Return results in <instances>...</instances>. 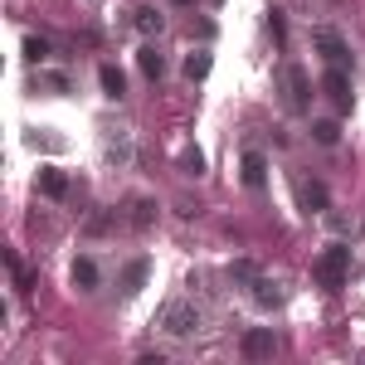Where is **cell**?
Instances as JSON below:
<instances>
[{
    "instance_id": "6da1fadb",
    "label": "cell",
    "mask_w": 365,
    "mask_h": 365,
    "mask_svg": "<svg viewBox=\"0 0 365 365\" xmlns=\"http://www.w3.org/2000/svg\"><path fill=\"white\" fill-rule=\"evenodd\" d=\"M156 327H161L166 336H180V341H185V336H195L200 327H205V317H200L195 302H180V297H175V302H166V307H161Z\"/></svg>"
},
{
    "instance_id": "7a4b0ae2",
    "label": "cell",
    "mask_w": 365,
    "mask_h": 365,
    "mask_svg": "<svg viewBox=\"0 0 365 365\" xmlns=\"http://www.w3.org/2000/svg\"><path fill=\"white\" fill-rule=\"evenodd\" d=\"M312 273H317V282H322V287H341V282L351 278V249H341V244L322 249V258L312 263Z\"/></svg>"
},
{
    "instance_id": "3957f363",
    "label": "cell",
    "mask_w": 365,
    "mask_h": 365,
    "mask_svg": "<svg viewBox=\"0 0 365 365\" xmlns=\"http://www.w3.org/2000/svg\"><path fill=\"white\" fill-rule=\"evenodd\" d=\"M282 93H287V108H292V113H307L312 108V83H307V73H302L297 63L282 68Z\"/></svg>"
},
{
    "instance_id": "277c9868",
    "label": "cell",
    "mask_w": 365,
    "mask_h": 365,
    "mask_svg": "<svg viewBox=\"0 0 365 365\" xmlns=\"http://www.w3.org/2000/svg\"><path fill=\"white\" fill-rule=\"evenodd\" d=\"M312 44L322 49L327 68H346V63H351V49H346V39H341L336 29H317V34H312Z\"/></svg>"
},
{
    "instance_id": "5b68a950",
    "label": "cell",
    "mask_w": 365,
    "mask_h": 365,
    "mask_svg": "<svg viewBox=\"0 0 365 365\" xmlns=\"http://www.w3.org/2000/svg\"><path fill=\"white\" fill-rule=\"evenodd\" d=\"M322 93L336 103V113H351V78H346V68H327V78H322Z\"/></svg>"
},
{
    "instance_id": "8992f818",
    "label": "cell",
    "mask_w": 365,
    "mask_h": 365,
    "mask_svg": "<svg viewBox=\"0 0 365 365\" xmlns=\"http://www.w3.org/2000/svg\"><path fill=\"white\" fill-rule=\"evenodd\" d=\"M273 351H278V336H273L268 327L244 331V356H249V361H263V356H273Z\"/></svg>"
},
{
    "instance_id": "52a82bcc",
    "label": "cell",
    "mask_w": 365,
    "mask_h": 365,
    "mask_svg": "<svg viewBox=\"0 0 365 365\" xmlns=\"http://www.w3.org/2000/svg\"><path fill=\"white\" fill-rule=\"evenodd\" d=\"M103 156H108L113 166H127V161H132V137H127V132H108V137H103Z\"/></svg>"
},
{
    "instance_id": "ba28073f",
    "label": "cell",
    "mask_w": 365,
    "mask_h": 365,
    "mask_svg": "<svg viewBox=\"0 0 365 365\" xmlns=\"http://www.w3.org/2000/svg\"><path fill=\"white\" fill-rule=\"evenodd\" d=\"M39 190H44L49 200H63V195H68V175L54 170V166H44V170H39Z\"/></svg>"
},
{
    "instance_id": "9c48e42d",
    "label": "cell",
    "mask_w": 365,
    "mask_h": 365,
    "mask_svg": "<svg viewBox=\"0 0 365 365\" xmlns=\"http://www.w3.org/2000/svg\"><path fill=\"white\" fill-rule=\"evenodd\" d=\"M239 170H244V185H253V190H258V185L268 180V161H263L258 151H249V156L239 161Z\"/></svg>"
},
{
    "instance_id": "30bf717a",
    "label": "cell",
    "mask_w": 365,
    "mask_h": 365,
    "mask_svg": "<svg viewBox=\"0 0 365 365\" xmlns=\"http://www.w3.org/2000/svg\"><path fill=\"white\" fill-rule=\"evenodd\" d=\"M98 78H103V93H108V98H122V93H127V73L113 68V63H103V73H98Z\"/></svg>"
},
{
    "instance_id": "8fae6325",
    "label": "cell",
    "mask_w": 365,
    "mask_h": 365,
    "mask_svg": "<svg viewBox=\"0 0 365 365\" xmlns=\"http://www.w3.org/2000/svg\"><path fill=\"white\" fill-rule=\"evenodd\" d=\"M161 25H166V15H161L156 5H141L137 10V29L141 34H161Z\"/></svg>"
},
{
    "instance_id": "7c38bea8",
    "label": "cell",
    "mask_w": 365,
    "mask_h": 365,
    "mask_svg": "<svg viewBox=\"0 0 365 365\" xmlns=\"http://www.w3.org/2000/svg\"><path fill=\"white\" fill-rule=\"evenodd\" d=\"M302 205H307L312 215L327 210V185H322V180H302Z\"/></svg>"
},
{
    "instance_id": "4fadbf2b",
    "label": "cell",
    "mask_w": 365,
    "mask_h": 365,
    "mask_svg": "<svg viewBox=\"0 0 365 365\" xmlns=\"http://www.w3.org/2000/svg\"><path fill=\"white\" fill-rule=\"evenodd\" d=\"M253 302H258V307H278V302H282V292H278V282H268V278H258V282H253Z\"/></svg>"
},
{
    "instance_id": "5bb4252c",
    "label": "cell",
    "mask_w": 365,
    "mask_h": 365,
    "mask_svg": "<svg viewBox=\"0 0 365 365\" xmlns=\"http://www.w3.org/2000/svg\"><path fill=\"white\" fill-rule=\"evenodd\" d=\"M137 63H141V73H146V78H161V73H166V58L156 54L151 44H146V49L137 54Z\"/></svg>"
},
{
    "instance_id": "9a60e30c",
    "label": "cell",
    "mask_w": 365,
    "mask_h": 365,
    "mask_svg": "<svg viewBox=\"0 0 365 365\" xmlns=\"http://www.w3.org/2000/svg\"><path fill=\"white\" fill-rule=\"evenodd\" d=\"M73 282H78V287H98V263H93V258H78V263H73Z\"/></svg>"
},
{
    "instance_id": "2e32d148",
    "label": "cell",
    "mask_w": 365,
    "mask_h": 365,
    "mask_svg": "<svg viewBox=\"0 0 365 365\" xmlns=\"http://www.w3.org/2000/svg\"><path fill=\"white\" fill-rule=\"evenodd\" d=\"M141 282H146V258H137V263H127V273H122V292H137Z\"/></svg>"
},
{
    "instance_id": "e0dca14e",
    "label": "cell",
    "mask_w": 365,
    "mask_h": 365,
    "mask_svg": "<svg viewBox=\"0 0 365 365\" xmlns=\"http://www.w3.org/2000/svg\"><path fill=\"white\" fill-rule=\"evenodd\" d=\"M151 220H156V205H151V200H132V225L146 229Z\"/></svg>"
},
{
    "instance_id": "ac0fdd59",
    "label": "cell",
    "mask_w": 365,
    "mask_h": 365,
    "mask_svg": "<svg viewBox=\"0 0 365 365\" xmlns=\"http://www.w3.org/2000/svg\"><path fill=\"white\" fill-rule=\"evenodd\" d=\"M205 73H210V54H190L185 58V78H190V83H200Z\"/></svg>"
},
{
    "instance_id": "d6986e66",
    "label": "cell",
    "mask_w": 365,
    "mask_h": 365,
    "mask_svg": "<svg viewBox=\"0 0 365 365\" xmlns=\"http://www.w3.org/2000/svg\"><path fill=\"white\" fill-rule=\"evenodd\" d=\"M312 137L322 141V146H336V137H341V127H336V122H312Z\"/></svg>"
},
{
    "instance_id": "ffe728a7",
    "label": "cell",
    "mask_w": 365,
    "mask_h": 365,
    "mask_svg": "<svg viewBox=\"0 0 365 365\" xmlns=\"http://www.w3.org/2000/svg\"><path fill=\"white\" fill-rule=\"evenodd\" d=\"M25 58H29V63H44V58H49V44H44L39 34H29V39H25Z\"/></svg>"
},
{
    "instance_id": "44dd1931",
    "label": "cell",
    "mask_w": 365,
    "mask_h": 365,
    "mask_svg": "<svg viewBox=\"0 0 365 365\" xmlns=\"http://www.w3.org/2000/svg\"><path fill=\"white\" fill-rule=\"evenodd\" d=\"M180 170H185V175H200V170H205V156H200L195 146H185V151H180Z\"/></svg>"
},
{
    "instance_id": "7402d4cb",
    "label": "cell",
    "mask_w": 365,
    "mask_h": 365,
    "mask_svg": "<svg viewBox=\"0 0 365 365\" xmlns=\"http://www.w3.org/2000/svg\"><path fill=\"white\" fill-rule=\"evenodd\" d=\"M229 278H239V282H258V268H253V263H244V258H239V263H234V268H229Z\"/></svg>"
},
{
    "instance_id": "603a6c76",
    "label": "cell",
    "mask_w": 365,
    "mask_h": 365,
    "mask_svg": "<svg viewBox=\"0 0 365 365\" xmlns=\"http://www.w3.org/2000/svg\"><path fill=\"white\" fill-rule=\"evenodd\" d=\"M108 225H113V215H93V220H88V234H103Z\"/></svg>"
},
{
    "instance_id": "cb8c5ba5",
    "label": "cell",
    "mask_w": 365,
    "mask_h": 365,
    "mask_svg": "<svg viewBox=\"0 0 365 365\" xmlns=\"http://www.w3.org/2000/svg\"><path fill=\"white\" fill-rule=\"evenodd\" d=\"M215 5H220V0H215Z\"/></svg>"
}]
</instances>
